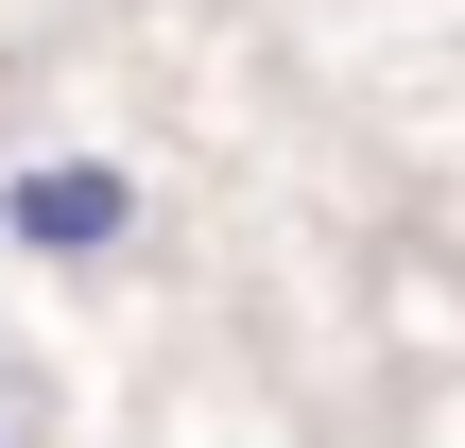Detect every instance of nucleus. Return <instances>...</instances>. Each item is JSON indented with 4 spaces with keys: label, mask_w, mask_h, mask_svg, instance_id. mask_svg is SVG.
<instances>
[{
    "label": "nucleus",
    "mask_w": 465,
    "mask_h": 448,
    "mask_svg": "<svg viewBox=\"0 0 465 448\" xmlns=\"http://www.w3.org/2000/svg\"><path fill=\"white\" fill-rule=\"evenodd\" d=\"M138 224H155V190H138L121 155H86V138H52V155H0V242H17V259H52V276H104V259H138Z\"/></svg>",
    "instance_id": "1"
},
{
    "label": "nucleus",
    "mask_w": 465,
    "mask_h": 448,
    "mask_svg": "<svg viewBox=\"0 0 465 448\" xmlns=\"http://www.w3.org/2000/svg\"><path fill=\"white\" fill-rule=\"evenodd\" d=\"M0 448H17V414H0Z\"/></svg>",
    "instance_id": "2"
}]
</instances>
